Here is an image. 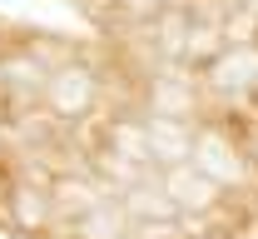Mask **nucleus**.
<instances>
[{
    "label": "nucleus",
    "instance_id": "obj_9",
    "mask_svg": "<svg viewBox=\"0 0 258 239\" xmlns=\"http://www.w3.org/2000/svg\"><path fill=\"white\" fill-rule=\"evenodd\" d=\"M253 100H258V80H253Z\"/></svg>",
    "mask_w": 258,
    "mask_h": 239
},
{
    "label": "nucleus",
    "instance_id": "obj_2",
    "mask_svg": "<svg viewBox=\"0 0 258 239\" xmlns=\"http://www.w3.org/2000/svg\"><path fill=\"white\" fill-rule=\"evenodd\" d=\"M144 135H149V155H154V160H169V165H189L194 160V130H184L179 120L154 115V120L144 125Z\"/></svg>",
    "mask_w": 258,
    "mask_h": 239
},
{
    "label": "nucleus",
    "instance_id": "obj_10",
    "mask_svg": "<svg viewBox=\"0 0 258 239\" xmlns=\"http://www.w3.org/2000/svg\"><path fill=\"white\" fill-rule=\"evenodd\" d=\"M0 40H5V35H0Z\"/></svg>",
    "mask_w": 258,
    "mask_h": 239
},
{
    "label": "nucleus",
    "instance_id": "obj_3",
    "mask_svg": "<svg viewBox=\"0 0 258 239\" xmlns=\"http://www.w3.org/2000/svg\"><path fill=\"white\" fill-rule=\"evenodd\" d=\"M209 80L219 90H253L258 80V45H228L224 55L209 65Z\"/></svg>",
    "mask_w": 258,
    "mask_h": 239
},
{
    "label": "nucleus",
    "instance_id": "obj_7",
    "mask_svg": "<svg viewBox=\"0 0 258 239\" xmlns=\"http://www.w3.org/2000/svg\"><path fill=\"white\" fill-rule=\"evenodd\" d=\"M159 5H169V10H179V5H189V0H159Z\"/></svg>",
    "mask_w": 258,
    "mask_h": 239
},
{
    "label": "nucleus",
    "instance_id": "obj_1",
    "mask_svg": "<svg viewBox=\"0 0 258 239\" xmlns=\"http://www.w3.org/2000/svg\"><path fill=\"white\" fill-rule=\"evenodd\" d=\"M95 95H99V80L85 65H64V70H55L45 80V105H50V115H64V120L90 115Z\"/></svg>",
    "mask_w": 258,
    "mask_h": 239
},
{
    "label": "nucleus",
    "instance_id": "obj_4",
    "mask_svg": "<svg viewBox=\"0 0 258 239\" xmlns=\"http://www.w3.org/2000/svg\"><path fill=\"white\" fill-rule=\"evenodd\" d=\"M50 195H40L30 184H20L15 189V224H25V229H40V224H50Z\"/></svg>",
    "mask_w": 258,
    "mask_h": 239
},
{
    "label": "nucleus",
    "instance_id": "obj_8",
    "mask_svg": "<svg viewBox=\"0 0 258 239\" xmlns=\"http://www.w3.org/2000/svg\"><path fill=\"white\" fill-rule=\"evenodd\" d=\"M238 5H248V10H253V15H258V0H238Z\"/></svg>",
    "mask_w": 258,
    "mask_h": 239
},
{
    "label": "nucleus",
    "instance_id": "obj_5",
    "mask_svg": "<svg viewBox=\"0 0 258 239\" xmlns=\"http://www.w3.org/2000/svg\"><path fill=\"white\" fill-rule=\"evenodd\" d=\"M184 40H189V15L184 10L159 15V50L164 55H184Z\"/></svg>",
    "mask_w": 258,
    "mask_h": 239
},
{
    "label": "nucleus",
    "instance_id": "obj_6",
    "mask_svg": "<svg viewBox=\"0 0 258 239\" xmlns=\"http://www.w3.org/2000/svg\"><path fill=\"white\" fill-rule=\"evenodd\" d=\"M114 5H119L124 15H154V10H159V0H114Z\"/></svg>",
    "mask_w": 258,
    "mask_h": 239
}]
</instances>
